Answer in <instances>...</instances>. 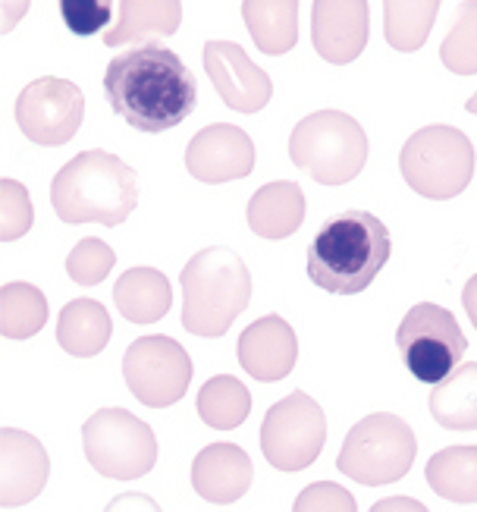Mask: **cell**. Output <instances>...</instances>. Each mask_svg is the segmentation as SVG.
<instances>
[{"instance_id":"8","label":"cell","mask_w":477,"mask_h":512,"mask_svg":"<svg viewBox=\"0 0 477 512\" xmlns=\"http://www.w3.org/2000/svg\"><path fill=\"white\" fill-rule=\"evenodd\" d=\"M82 447L92 469L113 481L145 478L157 465L151 425L126 409H101L82 425Z\"/></svg>"},{"instance_id":"18","label":"cell","mask_w":477,"mask_h":512,"mask_svg":"<svg viewBox=\"0 0 477 512\" xmlns=\"http://www.w3.org/2000/svg\"><path fill=\"white\" fill-rule=\"evenodd\" d=\"M255 481L252 456L236 443H211L192 462V487L208 503H236Z\"/></svg>"},{"instance_id":"33","label":"cell","mask_w":477,"mask_h":512,"mask_svg":"<svg viewBox=\"0 0 477 512\" xmlns=\"http://www.w3.org/2000/svg\"><path fill=\"white\" fill-rule=\"evenodd\" d=\"M60 13H63L66 29L79 38H88V35H98L101 29H107L113 7L98 4V0H63Z\"/></svg>"},{"instance_id":"11","label":"cell","mask_w":477,"mask_h":512,"mask_svg":"<svg viewBox=\"0 0 477 512\" xmlns=\"http://www.w3.org/2000/svg\"><path fill=\"white\" fill-rule=\"evenodd\" d=\"M123 377L139 403L167 409L186 396L192 359L173 337H139L123 352Z\"/></svg>"},{"instance_id":"9","label":"cell","mask_w":477,"mask_h":512,"mask_svg":"<svg viewBox=\"0 0 477 512\" xmlns=\"http://www.w3.org/2000/svg\"><path fill=\"white\" fill-rule=\"evenodd\" d=\"M396 346L412 377L421 384H443L462 362L468 340L452 311L434 302H418L402 318Z\"/></svg>"},{"instance_id":"32","label":"cell","mask_w":477,"mask_h":512,"mask_svg":"<svg viewBox=\"0 0 477 512\" xmlns=\"http://www.w3.org/2000/svg\"><path fill=\"white\" fill-rule=\"evenodd\" d=\"M292 512H358L355 497L333 481H314L295 497Z\"/></svg>"},{"instance_id":"24","label":"cell","mask_w":477,"mask_h":512,"mask_svg":"<svg viewBox=\"0 0 477 512\" xmlns=\"http://www.w3.org/2000/svg\"><path fill=\"white\" fill-rule=\"evenodd\" d=\"M430 415L449 431H477V362L456 368L434 387Z\"/></svg>"},{"instance_id":"22","label":"cell","mask_w":477,"mask_h":512,"mask_svg":"<svg viewBox=\"0 0 477 512\" xmlns=\"http://www.w3.org/2000/svg\"><path fill=\"white\" fill-rule=\"evenodd\" d=\"M113 337V321L107 308L95 299L66 302L57 321V343L76 359H92Z\"/></svg>"},{"instance_id":"7","label":"cell","mask_w":477,"mask_h":512,"mask_svg":"<svg viewBox=\"0 0 477 512\" xmlns=\"http://www.w3.org/2000/svg\"><path fill=\"white\" fill-rule=\"evenodd\" d=\"M399 170L418 195L446 202L471 183L474 145L456 126H424L402 145Z\"/></svg>"},{"instance_id":"28","label":"cell","mask_w":477,"mask_h":512,"mask_svg":"<svg viewBox=\"0 0 477 512\" xmlns=\"http://www.w3.org/2000/svg\"><path fill=\"white\" fill-rule=\"evenodd\" d=\"M437 13L440 4H434V0H424V4H399V0H390V4H383L386 41L402 54L424 48V41L430 38V29L437 22Z\"/></svg>"},{"instance_id":"4","label":"cell","mask_w":477,"mask_h":512,"mask_svg":"<svg viewBox=\"0 0 477 512\" xmlns=\"http://www.w3.org/2000/svg\"><path fill=\"white\" fill-rule=\"evenodd\" d=\"M183 327L195 337L217 340L252 302V271L223 246L201 249L183 267Z\"/></svg>"},{"instance_id":"35","label":"cell","mask_w":477,"mask_h":512,"mask_svg":"<svg viewBox=\"0 0 477 512\" xmlns=\"http://www.w3.org/2000/svg\"><path fill=\"white\" fill-rule=\"evenodd\" d=\"M371 512H430V509L412 497H386V500L374 503Z\"/></svg>"},{"instance_id":"3","label":"cell","mask_w":477,"mask_h":512,"mask_svg":"<svg viewBox=\"0 0 477 512\" xmlns=\"http://www.w3.org/2000/svg\"><path fill=\"white\" fill-rule=\"evenodd\" d=\"M51 205L63 224L120 227L139 205V173L110 151H82L57 170Z\"/></svg>"},{"instance_id":"15","label":"cell","mask_w":477,"mask_h":512,"mask_svg":"<svg viewBox=\"0 0 477 512\" xmlns=\"http://www.w3.org/2000/svg\"><path fill=\"white\" fill-rule=\"evenodd\" d=\"M368 19L371 7L365 0H317L311 7V38L314 51L333 66H346L358 60L368 44Z\"/></svg>"},{"instance_id":"31","label":"cell","mask_w":477,"mask_h":512,"mask_svg":"<svg viewBox=\"0 0 477 512\" xmlns=\"http://www.w3.org/2000/svg\"><path fill=\"white\" fill-rule=\"evenodd\" d=\"M32 198L16 180H0V239L13 242L32 230Z\"/></svg>"},{"instance_id":"30","label":"cell","mask_w":477,"mask_h":512,"mask_svg":"<svg viewBox=\"0 0 477 512\" xmlns=\"http://www.w3.org/2000/svg\"><path fill=\"white\" fill-rule=\"evenodd\" d=\"M117 264V255L104 239H82L79 246L66 255V274L76 280V286H98Z\"/></svg>"},{"instance_id":"21","label":"cell","mask_w":477,"mask_h":512,"mask_svg":"<svg viewBox=\"0 0 477 512\" xmlns=\"http://www.w3.org/2000/svg\"><path fill=\"white\" fill-rule=\"evenodd\" d=\"M113 302L120 315L132 324H154L161 321L173 305L170 280L157 267H132L117 286H113Z\"/></svg>"},{"instance_id":"5","label":"cell","mask_w":477,"mask_h":512,"mask_svg":"<svg viewBox=\"0 0 477 512\" xmlns=\"http://www.w3.org/2000/svg\"><path fill=\"white\" fill-rule=\"evenodd\" d=\"M289 158L321 186H346L365 170L368 136L358 120L327 107L292 129Z\"/></svg>"},{"instance_id":"37","label":"cell","mask_w":477,"mask_h":512,"mask_svg":"<svg viewBox=\"0 0 477 512\" xmlns=\"http://www.w3.org/2000/svg\"><path fill=\"white\" fill-rule=\"evenodd\" d=\"M465 110H468V114H474V117H477V92H474V95L468 98V104H465Z\"/></svg>"},{"instance_id":"26","label":"cell","mask_w":477,"mask_h":512,"mask_svg":"<svg viewBox=\"0 0 477 512\" xmlns=\"http://www.w3.org/2000/svg\"><path fill=\"white\" fill-rule=\"evenodd\" d=\"M201 421L214 431H233L252 412V390H248L239 377L217 374L201 387L195 403Z\"/></svg>"},{"instance_id":"12","label":"cell","mask_w":477,"mask_h":512,"mask_svg":"<svg viewBox=\"0 0 477 512\" xmlns=\"http://www.w3.org/2000/svg\"><path fill=\"white\" fill-rule=\"evenodd\" d=\"M85 120V95L82 88L57 79L44 76L29 82L16 98V123L26 132V139L35 145H66Z\"/></svg>"},{"instance_id":"1","label":"cell","mask_w":477,"mask_h":512,"mask_svg":"<svg viewBox=\"0 0 477 512\" xmlns=\"http://www.w3.org/2000/svg\"><path fill=\"white\" fill-rule=\"evenodd\" d=\"M104 95L132 129L167 132L192 117L198 82L179 54L164 44H142L107 63Z\"/></svg>"},{"instance_id":"14","label":"cell","mask_w":477,"mask_h":512,"mask_svg":"<svg viewBox=\"0 0 477 512\" xmlns=\"http://www.w3.org/2000/svg\"><path fill=\"white\" fill-rule=\"evenodd\" d=\"M258 164L255 142L233 123H214L195 132L186 148V167L201 183L245 180Z\"/></svg>"},{"instance_id":"13","label":"cell","mask_w":477,"mask_h":512,"mask_svg":"<svg viewBox=\"0 0 477 512\" xmlns=\"http://www.w3.org/2000/svg\"><path fill=\"white\" fill-rule=\"evenodd\" d=\"M204 70L226 107L239 114H258L274 98V82L258 63L248 60L245 48L236 41L204 44Z\"/></svg>"},{"instance_id":"19","label":"cell","mask_w":477,"mask_h":512,"mask_svg":"<svg viewBox=\"0 0 477 512\" xmlns=\"http://www.w3.org/2000/svg\"><path fill=\"white\" fill-rule=\"evenodd\" d=\"M248 227L264 239H286L305 220V192L292 180H277L261 186L248 202Z\"/></svg>"},{"instance_id":"29","label":"cell","mask_w":477,"mask_h":512,"mask_svg":"<svg viewBox=\"0 0 477 512\" xmlns=\"http://www.w3.org/2000/svg\"><path fill=\"white\" fill-rule=\"evenodd\" d=\"M440 60L456 76L477 73V4H462L456 26L440 44Z\"/></svg>"},{"instance_id":"34","label":"cell","mask_w":477,"mask_h":512,"mask_svg":"<svg viewBox=\"0 0 477 512\" xmlns=\"http://www.w3.org/2000/svg\"><path fill=\"white\" fill-rule=\"evenodd\" d=\"M104 512H161V506H157V500L154 497H148V494H120V497H113L110 503H107V509Z\"/></svg>"},{"instance_id":"20","label":"cell","mask_w":477,"mask_h":512,"mask_svg":"<svg viewBox=\"0 0 477 512\" xmlns=\"http://www.w3.org/2000/svg\"><path fill=\"white\" fill-rule=\"evenodd\" d=\"M117 26L104 32L107 48L139 44L148 38H167L183 22V4L176 0H123L117 7Z\"/></svg>"},{"instance_id":"16","label":"cell","mask_w":477,"mask_h":512,"mask_svg":"<svg viewBox=\"0 0 477 512\" xmlns=\"http://www.w3.org/2000/svg\"><path fill=\"white\" fill-rule=\"evenodd\" d=\"M51 478V459L29 431H0V506L32 503Z\"/></svg>"},{"instance_id":"25","label":"cell","mask_w":477,"mask_h":512,"mask_svg":"<svg viewBox=\"0 0 477 512\" xmlns=\"http://www.w3.org/2000/svg\"><path fill=\"white\" fill-rule=\"evenodd\" d=\"M424 481L443 500L477 503V447H449L430 456Z\"/></svg>"},{"instance_id":"2","label":"cell","mask_w":477,"mask_h":512,"mask_svg":"<svg viewBox=\"0 0 477 512\" xmlns=\"http://www.w3.org/2000/svg\"><path fill=\"white\" fill-rule=\"evenodd\" d=\"M390 230L368 211L349 208L330 217L308 246V277L333 296H355L377 280L390 261Z\"/></svg>"},{"instance_id":"6","label":"cell","mask_w":477,"mask_h":512,"mask_svg":"<svg viewBox=\"0 0 477 512\" xmlns=\"http://www.w3.org/2000/svg\"><path fill=\"white\" fill-rule=\"evenodd\" d=\"M418 453V440L408 421L390 412H377L361 418L343 440L336 469L358 484L380 487L402 481L412 472Z\"/></svg>"},{"instance_id":"36","label":"cell","mask_w":477,"mask_h":512,"mask_svg":"<svg viewBox=\"0 0 477 512\" xmlns=\"http://www.w3.org/2000/svg\"><path fill=\"white\" fill-rule=\"evenodd\" d=\"M462 305H465V311H468V318H471V324L477 327V274L465 283V289H462Z\"/></svg>"},{"instance_id":"10","label":"cell","mask_w":477,"mask_h":512,"mask_svg":"<svg viewBox=\"0 0 477 512\" xmlns=\"http://www.w3.org/2000/svg\"><path fill=\"white\" fill-rule=\"evenodd\" d=\"M327 443V415L302 390L270 406L261 425V453L280 472H302Z\"/></svg>"},{"instance_id":"27","label":"cell","mask_w":477,"mask_h":512,"mask_svg":"<svg viewBox=\"0 0 477 512\" xmlns=\"http://www.w3.org/2000/svg\"><path fill=\"white\" fill-rule=\"evenodd\" d=\"M48 324V299L32 283H7L0 289V333L7 340H29Z\"/></svg>"},{"instance_id":"23","label":"cell","mask_w":477,"mask_h":512,"mask_svg":"<svg viewBox=\"0 0 477 512\" xmlns=\"http://www.w3.org/2000/svg\"><path fill=\"white\" fill-rule=\"evenodd\" d=\"M242 16L258 51L270 57L292 51L299 41V4L295 0H245Z\"/></svg>"},{"instance_id":"17","label":"cell","mask_w":477,"mask_h":512,"mask_svg":"<svg viewBox=\"0 0 477 512\" xmlns=\"http://www.w3.org/2000/svg\"><path fill=\"white\" fill-rule=\"evenodd\" d=\"M299 362V340L286 318L267 315L248 324L239 337V365L255 377V381H283Z\"/></svg>"}]
</instances>
